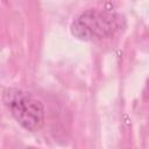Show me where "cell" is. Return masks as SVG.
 Instances as JSON below:
<instances>
[{
  "label": "cell",
  "mask_w": 149,
  "mask_h": 149,
  "mask_svg": "<svg viewBox=\"0 0 149 149\" xmlns=\"http://www.w3.org/2000/svg\"><path fill=\"white\" fill-rule=\"evenodd\" d=\"M122 17L114 13L87 10L72 24V33L83 40L102 38L121 28Z\"/></svg>",
  "instance_id": "1"
},
{
  "label": "cell",
  "mask_w": 149,
  "mask_h": 149,
  "mask_svg": "<svg viewBox=\"0 0 149 149\" xmlns=\"http://www.w3.org/2000/svg\"><path fill=\"white\" fill-rule=\"evenodd\" d=\"M8 106L15 120L27 130H38L44 123L43 105L23 92H16L8 100Z\"/></svg>",
  "instance_id": "2"
}]
</instances>
